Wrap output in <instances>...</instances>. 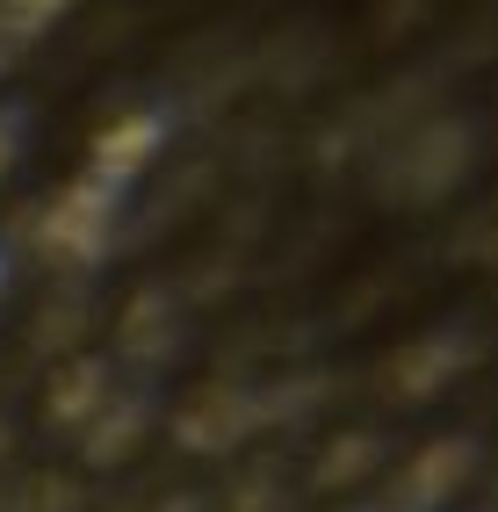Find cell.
Instances as JSON below:
<instances>
[{
	"label": "cell",
	"instance_id": "cell-3",
	"mask_svg": "<svg viewBox=\"0 0 498 512\" xmlns=\"http://www.w3.org/2000/svg\"><path fill=\"white\" fill-rule=\"evenodd\" d=\"M477 354H484V339H477V325H426L419 339H405V347L390 354V397L397 404H434L441 390H455L462 375L477 368Z\"/></svg>",
	"mask_w": 498,
	"mask_h": 512
},
{
	"label": "cell",
	"instance_id": "cell-2",
	"mask_svg": "<svg viewBox=\"0 0 498 512\" xmlns=\"http://www.w3.org/2000/svg\"><path fill=\"white\" fill-rule=\"evenodd\" d=\"M116 217H123V195L102 188V181H65L51 195V210L37 217V246L65 267H94L109 246H116Z\"/></svg>",
	"mask_w": 498,
	"mask_h": 512
},
{
	"label": "cell",
	"instance_id": "cell-4",
	"mask_svg": "<svg viewBox=\"0 0 498 512\" xmlns=\"http://www.w3.org/2000/svg\"><path fill=\"white\" fill-rule=\"evenodd\" d=\"M477 469H484L477 433H441V440H426V448L397 469L390 505H405V512H441V505H455L462 491L477 484Z\"/></svg>",
	"mask_w": 498,
	"mask_h": 512
},
{
	"label": "cell",
	"instance_id": "cell-7",
	"mask_svg": "<svg viewBox=\"0 0 498 512\" xmlns=\"http://www.w3.org/2000/svg\"><path fill=\"white\" fill-rule=\"evenodd\" d=\"M152 390H109V404L87 419V433H80V455L94 462V469H116V462H130L145 448V433H152Z\"/></svg>",
	"mask_w": 498,
	"mask_h": 512
},
{
	"label": "cell",
	"instance_id": "cell-16",
	"mask_svg": "<svg viewBox=\"0 0 498 512\" xmlns=\"http://www.w3.org/2000/svg\"><path fill=\"white\" fill-rule=\"evenodd\" d=\"M8 282H15V260L0 253V303H8Z\"/></svg>",
	"mask_w": 498,
	"mask_h": 512
},
{
	"label": "cell",
	"instance_id": "cell-20",
	"mask_svg": "<svg viewBox=\"0 0 498 512\" xmlns=\"http://www.w3.org/2000/svg\"><path fill=\"white\" fill-rule=\"evenodd\" d=\"M0 512H15V498H0Z\"/></svg>",
	"mask_w": 498,
	"mask_h": 512
},
{
	"label": "cell",
	"instance_id": "cell-11",
	"mask_svg": "<svg viewBox=\"0 0 498 512\" xmlns=\"http://www.w3.org/2000/svg\"><path fill=\"white\" fill-rule=\"evenodd\" d=\"M73 15V0H0V37L8 44H29V37H44L51 22Z\"/></svg>",
	"mask_w": 498,
	"mask_h": 512
},
{
	"label": "cell",
	"instance_id": "cell-17",
	"mask_svg": "<svg viewBox=\"0 0 498 512\" xmlns=\"http://www.w3.org/2000/svg\"><path fill=\"white\" fill-rule=\"evenodd\" d=\"M347 512H405V505H390V498H369V505H347Z\"/></svg>",
	"mask_w": 498,
	"mask_h": 512
},
{
	"label": "cell",
	"instance_id": "cell-18",
	"mask_svg": "<svg viewBox=\"0 0 498 512\" xmlns=\"http://www.w3.org/2000/svg\"><path fill=\"white\" fill-rule=\"evenodd\" d=\"M8 448H15V433H8V419H0V455H8Z\"/></svg>",
	"mask_w": 498,
	"mask_h": 512
},
{
	"label": "cell",
	"instance_id": "cell-5",
	"mask_svg": "<svg viewBox=\"0 0 498 512\" xmlns=\"http://www.w3.org/2000/svg\"><path fill=\"white\" fill-rule=\"evenodd\" d=\"M253 433H260V390H246V383H203L174 412V440L188 455H231Z\"/></svg>",
	"mask_w": 498,
	"mask_h": 512
},
{
	"label": "cell",
	"instance_id": "cell-9",
	"mask_svg": "<svg viewBox=\"0 0 498 512\" xmlns=\"http://www.w3.org/2000/svg\"><path fill=\"white\" fill-rule=\"evenodd\" d=\"M174 339H181L174 296H166V289H138V296H130V311H123V325H116L123 361H166V354H174Z\"/></svg>",
	"mask_w": 498,
	"mask_h": 512
},
{
	"label": "cell",
	"instance_id": "cell-6",
	"mask_svg": "<svg viewBox=\"0 0 498 512\" xmlns=\"http://www.w3.org/2000/svg\"><path fill=\"white\" fill-rule=\"evenodd\" d=\"M166 138H174V116L166 109H130L116 123H102V138L87 145V181H102V188H138L152 174V159L166 152Z\"/></svg>",
	"mask_w": 498,
	"mask_h": 512
},
{
	"label": "cell",
	"instance_id": "cell-10",
	"mask_svg": "<svg viewBox=\"0 0 498 512\" xmlns=\"http://www.w3.org/2000/svg\"><path fill=\"white\" fill-rule=\"evenodd\" d=\"M376 462H383V433H340V440L318 448L311 484L318 491H347V484H361V476H376Z\"/></svg>",
	"mask_w": 498,
	"mask_h": 512
},
{
	"label": "cell",
	"instance_id": "cell-8",
	"mask_svg": "<svg viewBox=\"0 0 498 512\" xmlns=\"http://www.w3.org/2000/svg\"><path fill=\"white\" fill-rule=\"evenodd\" d=\"M109 390H116L109 361L80 354V361H65V368L51 375V390H44V419H51L58 433H87V419L109 404Z\"/></svg>",
	"mask_w": 498,
	"mask_h": 512
},
{
	"label": "cell",
	"instance_id": "cell-15",
	"mask_svg": "<svg viewBox=\"0 0 498 512\" xmlns=\"http://www.w3.org/2000/svg\"><path fill=\"white\" fill-rule=\"evenodd\" d=\"M152 512H203V498H195V491H174V498H159Z\"/></svg>",
	"mask_w": 498,
	"mask_h": 512
},
{
	"label": "cell",
	"instance_id": "cell-1",
	"mask_svg": "<svg viewBox=\"0 0 498 512\" xmlns=\"http://www.w3.org/2000/svg\"><path fill=\"white\" fill-rule=\"evenodd\" d=\"M470 159H477V130L462 116H434L426 130H412V138L390 152V174L383 181L397 188V202H441V195L462 188Z\"/></svg>",
	"mask_w": 498,
	"mask_h": 512
},
{
	"label": "cell",
	"instance_id": "cell-19",
	"mask_svg": "<svg viewBox=\"0 0 498 512\" xmlns=\"http://www.w3.org/2000/svg\"><path fill=\"white\" fill-rule=\"evenodd\" d=\"M15 51H22V44H8V37H0V65H8V58H15Z\"/></svg>",
	"mask_w": 498,
	"mask_h": 512
},
{
	"label": "cell",
	"instance_id": "cell-13",
	"mask_svg": "<svg viewBox=\"0 0 498 512\" xmlns=\"http://www.w3.org/2000/svg\"><path fill=\"white\" fill-rule=\"evenodd\" d=\"M22 145H29V109H22V101H0V181L15 174Z\"/></svg>",
	"mask_w": 498,
	"mask_h": 512
},
{
	"label": "cell",
	"instance_id": "cell-12",
	"mask_svg": "<svg viewBox=\"0 0 498 512\" xmlns=\"http://www.w3.org/2000/svg\"><path fill=\"white\" fill-rule=\"evenodd\" d=\"M15 512H87V498H80L73 476H37V484L15 498Z\"/></svg>",
	"mask_w": 498,
	"mask_h": 512
},
{
	"label": "cell",
	"instance_id": "cell-14",
	"mask_svg": "<svg viewBox=\"0 0 498 512\" xmlns=\"http://www.w3.org/2000/svg\"><path fill=\"white\" fill-rule=\"evenodd\" d=\"M87 318H80V296H65L58 303V318H37V347H65V339H73Z\"/></svg>",
	"mask_w": 498,
	"mask_h": 512
}]
</instances>
